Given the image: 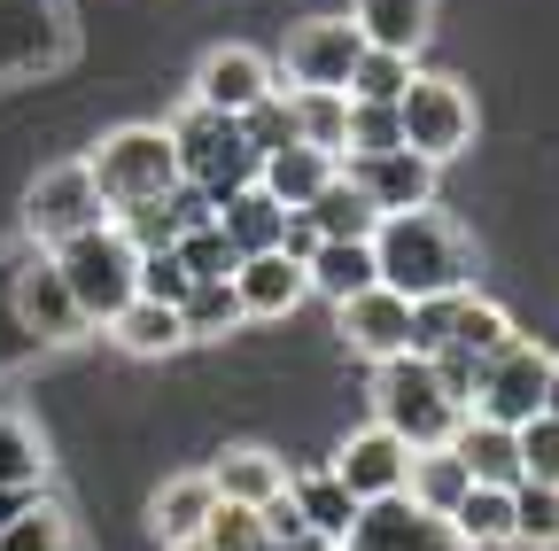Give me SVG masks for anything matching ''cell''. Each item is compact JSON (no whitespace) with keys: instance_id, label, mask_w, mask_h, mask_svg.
I'll use <instances>...</instances> for the list:
<instances>
[{"instance_id":"1","label":"cell","mask_w":559,"mask_h":551,"mask_svg":"<svg viewBox=\"0 0 559 551\" xmlns=\"http://www.w3.org/2000/svg\"><path fill=\"white\" fill-rule=\"evenodd\" d=\"M373 272L404 303H436L474 288V241L451 211H396L373 226Z\"/></svg>"},{"instance_id":"2","label":"cell","mask_w":559,"mask_h":551,"mask_svg":"<svg viewBox=\"0 0 559 551\" xmlns=\"http://www.w3.org/2000/svg\"><path fill=\"white\" fill-rule=\"evenodd\" d=\"M94 187H102V211L132 218V211H156L164 194H179V156H171V132L164 124H117L102 132V148L86 156Z\"/></svg>"},{"instance_id":"3","label":"cell","mask_w":559,"mask_h":551,"mask_svg":"<svg viewBox=\"0 0 559 551\" xmlns=\"http://www.w3.org/2000/svg\"><path fill=\"white\" fill-rule=\"evenodd\" d=\"M373 411H381L373 428H389L404 451H443L459 435V420H466V404L443 388L436 358H389V366H373Z\"/></svg>"},{"instance_id":"4","label":"cell","mask_w":559,"mask_h":551,"mask_svg":"<svg viewBox=\"0 0 559 551\" xmlns=\"http://www.w3.org/2000/svg\"><path fill=\"white\" fill-rule=\"evenodd\" d=\"M171 156H179V187H194V194H210V211H218L226 194H241V187H257V148H249V132H241V117H218V109H179L171 124Z\"/></svg>"},{"instance_id":"5","label":"cell","mask_w":559,"mask_h":551,"mask_svg":"<svg viewBox=\"0 0 559 551\" xmlns=\"http://www.w3.org/2000/svg\"><path fill=\"white\" fill-rule=\"evenodd\" d=\"M55 272H62L70 303L86 311V326H109V319L140 296V249L124 241L117 218H102V226L79 233V241H62V249H55Z\"/></svg>"},{"instance_id":"6","label":"cell","mask_w":559,"mask_h":551,"mask_svg":"<svg viewBox=\"0 0 559 551\" xmlns=\"http://www.w3.org/2000/svg\"><path fill=\"white\" fill-rule=\"evenodd\" d=\"M396 132H404V148L419 156V164H451V156H466L474 148V94L451 79V71H419L412 86H404V101H396Z\"/></svg>"},{"instance_id":"7","label":"cell","mask_w":559,"mask_h":551,"mask_svg":"<svg viewBox=\"0 0 559 551\" xmlns=\"http://www.w3.org/2000/svg\"><path fill=\"white\" fill-rule=\"evenodd\" d=\"M109 211H102V187H94V171L86 164H55V171H39L32 187H24V233L55 256L62 241H79V233H94Z\"/></svg>"},{"instance_id":"8","label":"cell","mask_w":559,"mask_h":551,"mask_svg":"<svg viewBox=\"0 0 559 551\" xmlns=\"http://www.w3.org/2000/svg\"><path fill=\"white\" fill-rule=\"evenodd\" d=\"M544 381H551V350H536V342H506L489 366H474L466 411H474V420H498V428H528L544 411Z\"/></svg>"},{"instance_id":"9","label":"cell","mask_w":559,"mask_h":551,"mask_svg":"<svg viewBox=\"0 0 559 551\" xmlns=\"http://www.w3.org/2000/svg\"><path fill=\"white\" fill-rule=\"evenodd\" d=\"M342 551H466V536L443 513H419L412 498H381V505H358Z\"/></svg>"},{"instance_id":"10","label":"cell","mask_w":559,"mask_h":551,"mask_svg":"<svg viewBox=\"0 0 559 551\" xmlns=\"http://www.w3.org/2000/svg\"><path fill=\"white\" fill-rule=\"evenodd\" d=\"M358 55H366V39L349 16H311L288 39V79H296V94H349Z\"/></svg>"},{"instance_id":"11","label":"cell","mask_w":559,"mask_h":551,"mask_svg":"<svg viewBox=\"0 0 559 551\" xmlns=\"http://www.w3.org/2000/svg\"><path fill=\"white\" fill-rule=\"evenodd\" d=\"M342 179L358 187L381 218L396 211H436V164H419L412 148H381V156H342Z\"/></svg>"},{"instance_id":"12","label":"cell","mask_w":559,"mask_h":551,"mask_svg":"<svg viewBox=\"0 0 559 551\" xmlns=\"http://www.w3.org/2000/svg\"><path fill=\"white\" fill-rule=\"evenodd\" d=\"M326 474H334L358 505H381V498H404L412 451H404L389 428H358V435H342V451H334V466H326Z\"/></svg>"},{"instance_id":"13","label":"cell","mask_w":559,"mask_h":551,"mask_svg":"<svg viewBox=\"0 0 559 551\" xmlns=\"http://www.w3.org/2000/svg\"><path fill=\"white\" fill-rule=\"evenodd\" d=\"M264 94H280V86H272V62H264L257 47H210V55L194 62V109L249 117Z\"/></svg>"},{"instance_id":"14","label":"cell","mask_w":559,"mask_h":551,"mask_svg":"<svg viewBox=\"0 0 559 551\" xmlns=\"http://www.w3.org/2000/svg\"><path fill=\"white\" fill-rule=\"evenodd\" d=\"M334 334H342L358 358H373V366L412 358V303H404V296H389V288H366V296L334 303Z\"/></svg>"},{"instance_id":"15","label":"cell","mask_w":559,"mask_h":551,"mask_svg":"<svg viewBox=\"0 0 559 551\" xmlns=\"http://www.w3.org/2000/svg\"><path fill=\"white\" fill-rule=\"evenodd\" d=\"M9 303H16V326L39 334V342H79V334H86V311L70 303L55 256H32V264L16 272V296H9Z\"/></svg>"},{"instance_id":"16","label":"cell","mask_w":559,"mask_h":551,"mask_svg":"<svg viewBox=\"0 0 559 551\" xmlns=\"http://www.w3.org/2000/svg\"><path fill=\"white\" fill-rule=\"evenodd\" d=\"M202 474H210V490H218V505H249V513L288 490V466H280L264 443H226Z\"/></svg>"},{"instance_id":"17","label":"cell","mask_w":559,"mask_h":551,"mask_svg":"<svg viewBox=\"0 0 559 551\" xmlns=\"http://www.w3.org/2000/svg\"><path fill=\"white\" fill-rule=\"evenodd\" d=\"M234 296H241V319H288L304 296H311V280H304V264L296 256H241L234 264Z\"/></svg>"},{"instance_id":"18","label":"cell","mask_w":559,"mask_h":551,"mask_svg":"<svg viewBox=\"0 0 559 551\" xmlns=\"http://www.w3.org/2000/svg\"><path fill=\"white\" fill-rule=\"evenodd\" d=\"M451 451H459V466H466V481H481V490H521V435L513 428H498V420H459V435H451Z\"/></svg>"},{"instance_id":"19","label":"cell","mask_w":559,"mask_h":551,"mask_svg":"<svg viewBox=\"0 0 559 551\" xmlns=\"http://www.w3.org/2000/svg\"><path fill=\"white\" fill-rule=\"evenodd\" d=\"M349 24L381 55H419L436 32V0H349Z\"/></svg>"},{"instance_id":"20","label":"cell","mask_w":559,"mask_h":551,"mask_svg":"<svg viewBox=\"0 0 559 551\" xmlns=\"http://www.w3.org/2000/svg\"><path fill=\"white\" fill-rule=\"evenodd\" d=\"M288 505H296L304 536H311V543H326V551H342L349 520H358V498H349L326 466H319V474H288Z\"/></svg>"},{"instance_id":"21","label":"cell","mask_w":559,"mask_h":551,"mask_svg":"<svg viewBox=\"0 0 559 551\" xmlns=\"http://www.w3.org/2000/svg\"><path fill=\"white\" fill-rule=\"evenodd\" d=\"M210 513H218L210 474H171L164 490H156V505H148V528H156V543L171 551V543H194V536L210 528Z\"/></svg>"},{"instance_id":"22","label":"cell","mask_w":559,"mask_h":551,"mask_svg":"<svg viewBox=\"0 0 559 551\" xmlns=\"http://www.w3.org/2000/svg\"><path fill=\"white\" fill-rule=\"evenodd\" d=\"M506 342H521V334H513V319H506L498 303H489V296H474V288H466V296L451 303V342H443L436 358H466V366H489V358L506 350Z\"/></svg>"},{"instance_id":"23","label":"cell","mask_w":559,"mask_h":551,"mask_svg":"<svg viewBox=\"0 0 559 551\" xmlns=\"http://www.w3.org/2000/svg\"><path fill=\"white\" fill-rule=\"evenodd\" d=\"M334 171H342V164H334L326 148H304V141H296V148H272V156L257 164V187L280 202V211H304V202H311Z\"/></svg>"},{"instance_id":"24","label":"cell","mask_w":559,"mask_h":551,"mask_svg":"<svg viewBox=\"0 0 559 551\" xmlns=\"http://www.w3.org/2000/svg\"><path fill=\"white\" fill-rule=\"evenodd\" d=\"M304 280H311V296H326V303H349V296L381 288V272H373V241H319V249H311V264H304Z\"/></svg>"},{"instance_id":"25","label":"cell","mask_w":559,"mask_h":551,"mask_svg":"<svg viewBox=\"0 0 559 551\" xmlns=\"http://www.w3.org/2000/svg\"><path fill=\"white\" fill-rule=\"evenodd\" d=\"M109 342H117L124 358H171V350H187V326H179V311H171V303L132 296V303L109 319Z\"/></svg>"},{"instance_id":"26","label":"cell","mask_w":559,"mask_h":551,"mask_svg":"<svg viewBox=\"0 0 559 551\" xmlns=\"http://www.w3.org/2000/svg\"><path fill=\"white\" fill-rule=\"evenodd\" d=\"M280 226H288V211L264 194V187H241L218 202V233L234 241V256H272L280 249Z\"/></svg>"},{"instance_id":"27","label":"cell","mask_w":559,"mask_h":551,"mask_svg":"<svg viewBox=\"0 0 559 551\" xmlns=\"http://www.w3.org/2000/svg\"><path fill=\"white\" fill-rule=\"evenodd\" d=\"M304 218L319 226V241H373V226H381V211H373V202L358 194V187H349L342 171L304 202Z\"/></svg>"},{"instance_id":"28","label":"cell","mask_w":559,"mask_h":551,"mask_svg":"<svg viewBox=\"0 0 559 551\" xmlns=\"http://www.w3.org/2000/svg\"><path fill=\"white\" fill-rule=\"evenodd\" d=\"M474 490V481H466V466H459V451L443 443V451H412V474H404V498L419 505V513H459V498Z\"/></svg>"},{"instance_id":"29","label":"cell","mask_w":559,"mask_h":551,"mask_svg":"<svg viewBox=\"0 0 559 551\" xmlns=\"http://www.w3.org/2000/svg\"><path fill=\"white\" fill-rule=\"evenodd\" d=\"M451 528L466 536V551H498V543H513V490H474L459 498V513H451Z\"/></svg>"},{"instance_id":"30","label":"cell","mask_w":559,"mask_h":551,"mask_svg":"<svg viewBox=\"0 0 559 551\" xmlns=\"http://www.w3.org/2000/svg\"><path fill=\"white\" fill-rule=\"evenodd\" d=\"M179 326H187V342H226V334L241 326V296H234V280H194L187 303H179Z\"/></svg>"},{"instance_id":"31","label":"cell","mask_w":559,"mask_h":551,"mask_svg":"<svg viewBox=\"0 0 559 551\" xmlns=\"http://www.w3.org/2000/svg\"><path fill=\"white\" fill-rule=\"evenodd\" d=\"M296 109V141L304 148H326L342 164V141H349V94H288Z\"/></svg>"},{"instance_id":"32","label":"cell","mask_w":559,"mask_h":551,"mask_svg":"<svg viewBox=\"0 0 559 551\" xmlns=\"http://www.w3.org/2000/svg\"><path fill=\"white\" fill-rule=\"evenodd\" d=\"M412 79H419V62H412V55H381V47H366V55H358V71H349V101H381V109H396Z\"/></svg>"},{"instance_id":"33","label":"cell","mask_w":559,"mask_h":551,"mask_svg":"<svg viewBox=\"0 0 559 551\" xmlns=\"http://www.w3.org/2000/svg\"><path fill=\"white\" fill-rule=\"evenodd\" d=\"M39 481H47V451H39L32 420L0 411V490H39Z\"/></svg>"},{"instance_id":"34","label":"cell","mask_w":559,"mask_h":551,"mask_svg":"<svg viewBox=\"0 0 559 551\" xmlns=\"http://www.w3.org/2000/svg\"><path fill=\"white\" fill-rule=\"evenodd\" d=\"M513 551H559V490L544 481L513 490Z\"/></svg>"},{"instance_id":"35","label":"cell","mask_w":559,"mask_h":551,"mask_svg":"<svg viewBox=\"0 0 559 551\" xmlns=\"http://www.w3.org/2000/svg\"><path fill=\"white\" fill-rule=\"evenodd\" d=\"M171 256L187 264V280H234V264H241V256H234V241L218 233V218L194 226V233H179V241H171Z\"/></svg>"},{"instance_id":"36","label":"cell","mask_w":559,"mask_h":551,"mask_svg":"<svg viewBox=\"0 0 559 551\" xmlns=\"http://www.w3.org/2000/svg\"><path fill=\"white\" fill-rule=\"evenodd\" d=\"M0 551H70V520L47 498H32L9 528H0Z\"/></svg>"},{"instance_id":"37","label":"cell","mask_w":559,"mask_h":551,"mask_svg":"<svg viewBox=\"0 0 559 551\" xmlns=\"http://www.w3.org/2000/svg\"><path fill=\"white\" fill-rule=\"evenodd\" d=\"M521 435V481H544V490H559V420L551 411H536L528 428H513Z\"/></svg>"},{"instance_id":"38","label":"cell","mask_w":559,"mask_h":551,"mask_svg":"<svg viewBox=\"0 0 559 551\" xmlns=\"http://www.w3.org/2000/svg\"><path fill=\"white\" fill-rule=\"evenodd\" d=\"M381 148H404L396 109H381V101H349V141H342V156H381Z\"/></svg>"},{"instance_id":"39","label":"cell","mask_w":559,"mask_h":551,"mask_svg":"<svg viewBox=\"0 0 559 551\" xmlns=\"http://www.w3.org/2000/svg\"><path fill=\"white\" fill-rule=\"evenodd\" d=\"M241 132H249V148H257V156L296 148V109H288V94H264V101L241 117Z\"/></svg>"},{"instance_id":"40","label":"cell","mask_w":559,"mask_h":551,"mask_svg":"<svg viewBox=\"0 0 559 551\" xmlns=\"http://www.w3.org/2000/svg\"><path fill=\"white\" fill-rule=\"evenodd\" d=\"M202 543H210V551H272V536H264V520H257L249 505H218V513H210V528H202Z\"/></svg>"},{"instance_id":"41","label":"cell","mask_w":559,"mask_h":551,"mask_svg":"<svg viewBox=\"0 0 559 551\" xmlns=\"http://www.w3.org/2000/svg\"><path fill=\"white\" fill-rule=\"evenodd\" d=\"M187 288H194V280H187V264H179L171 249L140 256V296H148V303H171V311H179V303H187Z\"/></svg>"},{"instance_id":"42","label":"cell","mask_w":559,"mask_h":551,"mask_svg":"<svg viewBox=\"0 0 559 551\" xmlns=\"http://www.w3.org/2000/svg\"><path fill=\"white\" fill-rule=\"evenodd\" d=\"M32 498H47V490H0V528H9V520H16Z\"/></svg>"},{"instance_id":"43","label":"cell","mask_w":559,"mask_h":551,"mask_svg":"<svg viewBox=\"0 0 559 551\" xmlns=\"http://www.w3.org/2000/svg\"><path fill=\"white\" fill-rule=\"evenodd\" d=\"M544 411L559 420V358H551V381H544Z\"/></svg>"},{"instance_id":"44","label":"cell","mask_w":559,"mask_h":551,"mask_svg":"<svg viewBox=\"0 0 559 551\" xmlns=\"http://www.w3.org/2000/svg\"><path fill=\"white\" fill-rule=\"evenodd\" d=\"M171 551H210V543H202V536H194V543H171Z\"/></svg>"}]
</instances>
